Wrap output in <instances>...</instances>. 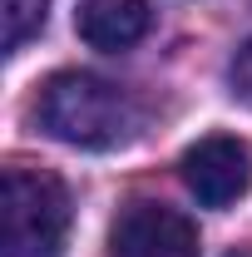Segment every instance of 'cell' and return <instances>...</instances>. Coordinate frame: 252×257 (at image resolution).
Instances as JSON below:
<instances>
[{"label": "cell", "mask_w": 252, "mask_h": 257, "mask_svg": "<svg viewBox=\"0 0 252 257\" xmlns=\"http://www.w3.org/2000/svg\"><path fill=\"white\" fill-rule=\"evenodd\" d=\"M227 257H252V252H227Z\"/></svg>", "instance_id": "8"}, {"label": "cell", "mask_w": 252, "mask_h": 257, "mask_svg": "<svg viewBox=\"0 0 252 257\" xmlns=\"http://www.w3.org/2000/svg\"><path fill=\"white\" fill-rule=\"evenodd\" d=\"M178 173L203 208H232L252 188V149L232 134H208L183 154Z\"/></svg>", "instance_id": "4"}, {"label": "cell", "mask_w": 252, "mask_h": 257, "mask_svg": "<svg viewBox=\"0 0 252 257\" xmlns=\"http://www.w3.org/2000/svg\"><path fill=\"white\" fill-rule=\"evenodd\" d=\"M35 124L45 128L50 139L69 144V149L109 154V149H124V144L139 139L144 104L129 94V89L99 79V74L60 69L35 94Z\"/></svg>", "instance_id": "1"}, {"label": "cell", "mask_w": 252, "mask_h": 257, "mask_svg": "<svg viewBox=\"0 0 252 257\" xmlns=\"http://www.w3.org/2000/svg\"><path fill=\"white\" fill-rule=\"evenodd\" d=\"M109 257H203V242L178 208L139 198L109 227Z\"/></svg>", "instance_id": "3"}, {"label": "cell", "mask_w": 252, "mask_h": 257, "mask_svg": "<svg viewBox=\"0 0 252 257\" xmlns=\"http://www.w3.org/2000/svg\"><path fill=\"white\" fill-rule=\"evenodd\" d=\"M227 84H232V94L242 99V104H252V40L232 55V64H227Z\"/></svg>", "instance_id": "7"}, {"label": "cell", "mask_w": 252, "mask_h": 257, "mask_svg": "<svg viewBox=\"0 0 252 257\" xmlns=\"http://www.w3.org/2000/svg\"><path fill=\"white\" fill-rule=\"evenodd\" d=\"M74 203L64 178L10 163L0 178V257H60L69 242Z\"/></svg>", "instance_id": "2"}, {"label": "cell", "mask_w": 252, "mask_h": 257, "mask_svg": "<svg viewBox=\"0 0 252 257\" xmlns=\"http://www.w3.org/2000/svg\"><path fill=\"white\" fill-rule=\"evenodd\" d=\"M149 25H154L149 0H84L74 15L79 40L94 50H129L149 35Z\"/></svg>", "instance_id": "5"}, {"label": "cell", "mask_w": 252, "mask_h": 257, "mask_svg": "<svg viewBox=\"0 0 252 257\" xmlns=\"http://www.w3.org/2000/svg\"><path fill=\"white\" fill-rule=\"evenodd\" d=\"M50 0H0V20H5V55L25 50V40L45 30Z\"/></svg>", "instance_id": "6"}]
</instances>
